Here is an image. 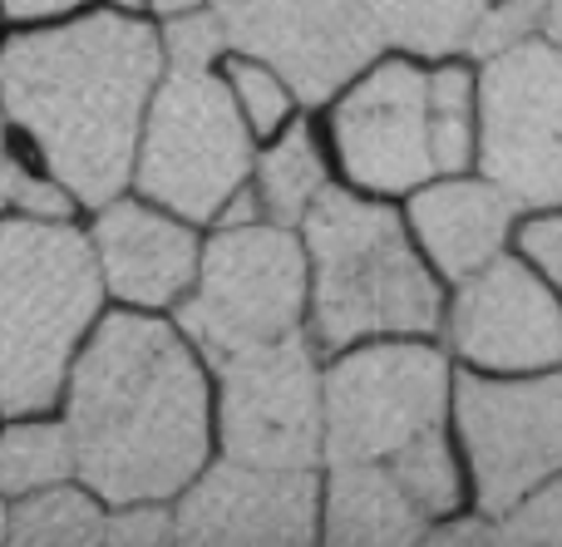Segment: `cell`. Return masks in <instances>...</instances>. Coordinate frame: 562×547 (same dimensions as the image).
Segmentation results:
<instances>
[{
	"label": "cell",
	"instance_id": "obj_9",
	"mask_svg": "<svg viewBox=\"0 0 562 547\" xmlns=\"http://www.w3.org/2000/svg\"><path fill=\"white\" fill-rule=\"evenodd\" d=\"M213 380L217 454L267 469L326 464V351L311 331L227 355Z\"/></svg>",
	"mask_w": 562,
	"mask_h": 547
},
{
	"label": "cell",
	"instance_id": "obj_13",
	"mask_svg": "<svg viewBox=\"0 0 562 547\" xmlns=\"http://www.w3.org/2000/svg\"><path fill=\"white\" fill-rule=\"evenodd\" d=\"M439 341L459 371H548L562 365V296L518 252H504L449 286Z\"/></svg>",
	"mask_w": 562,
	"mask_h": 547
},
{
	"label": "cell",
	"instance_id": "obj_14",
	"mask_svg": "<svg viewBox=\"0 0 562 547\" xmlns=\"http://www.w3.org/2000/svg\"><path fill=\"white\" fill-rule=\"evenodd\" d=\"M178 543L306 547L321 543V469H267L217 454L173 499Z\"/></svg>",
	"mask_w": 562,
	"mask_h": 547
},
{
	"label": "cell",
	"instance_id": "obj_17",
	"mask_svg": "<svg viewBox=\"0 0 562 547\" xmlns=\"http://www.w3.org/2000/svg\"><path fill=\"white\" fill-rule=\"evenodd\" d=\"M425 538V509L385 464H321V543L409 547Z\"/></svg>",
	"mask_w": 562,
	"mask_h": 547
},
{
	"label": "cell",
	"instance_id": "obj_4",
	"mask_svg": "<svg viewBox=\"0 0 562 547\" xmlns=\"http://www.w3.org/2000/svg\"><path fill=\"white\" fill-rule=\"evenodd\" d=\"M104 311L85 217H0V414L59 410L69 365Z\"/></svg>",
	"mask_w": 562,
	"mask_h": 547
},
{
	"label": "cell",
	"instance_id": "obj_24",
	"mask_svg": "<svg viewBox=\"0 0 562 547\" xmlns=\"http://www.w3.org/2000/svg\"><path fill=\"white\" fill-rule=\"evenodd\" d=\"M158 30H164L168 65H223V55L233 49L223 35V20L213 15V5L188 10V15H173V20H158Z\"/></svg>",
	"mask_w": 562,
	"mask_h": 547
},
{
	"label": "cell",
	"instance_id": "obj_26",
	"mask_svg": "<svg viewBox=\"0 0 562 547\" xmlns=\"http://www.w3.org/2000/svg\"><path fill=\"white\" fill-rule=\"evenodd\" d=\"M498 543H562V474L538 483L524 503H514L498 518Z\"/></svg>",
	"mask_w": 562,
	"mask_h": 547
},
{
	"label": "cell",
	"instance_id": "obj_33",
	"mask_svg": "<svg viewBox=\"0 0 562 547\" xmlns=\"http://www.w3.org/2000/svg\"><path fill=\"white\" fill-rule=\"evenodd\" d=\"M10 138H15V134H10V118H5V99H0V148H5Z\"/></svg>",
	"mask_w": 562,
	"mask_h": 547
},
{
	"label": "cell",
	"instance_id": "obj_20",
	"mask_svg": "<svg viewBox=\"0 0 562 547\" xmlns=\"http://www.w3.org/2000/svg\"><path fill=\"white\" fill-rule=\"evenodd\" d=\"M109 503L85 479L49 483L10 503V543L20 547H94L104 543Z\"/></svg>",
	"mask_w": 562,
	"mask_h": 547
},
{
	"label": "cell",
	"instance_id": "obj_11",
	"mask_svg": "<svg viewBox=\"0 0 562 547\" xmlns=\"http://www.w3.org/2000/svg\"><path fill=\"white\" fill-rule=\"evenodd\" d=\"M479 173L524 213L562 207V49L524 39L479 59Z\"/></svg>",
	"mask_w": 562,
	"mask_h": 547
},
{
	"label": "cell",
	"instance_id": "obj_19",
	"mask_svg": "<svg viewBox=\"0 0 562 547\" xmlns=\"http://www.w3.org/2000/svg\"><path fill=\"white\" fill-rule=\"evenodd\" d=\"M65 479H79V449L65 414H0V499L15 503Z\"/></svg>",
	"mask_w": 562,
	"mask_h": 547
},
{
	"label": "cell",
	"instance_id": "obj_27",
	"mask_svg": "<svg viewBox=\"0 0 562 547\" xmlns=\"http://www.w3.org/2000/svg\"><path fill=\"white\" fill-rule=\"evenodd\" d=\"M533 35H538V0H488V10L474 25V35H469L464 55L479 65V59H494Z\"/></svg>",
	"mask_w": 562,
	"mask_h": 547
},
{
	"label": "cell",
	"instance_id": "obj_31",
	"mask_svg": "<svg viewBox=\"0 0 562 547\" xmlns=\"http://www.w3.org/2000/svg\"><path fill=\"white\" fill-rule=\"evenodd\" d=\"M109 10H124V15H154V0H99Z\"/></svg>",
	"mask_w": 562,
	"mask_h": 547
},
{
	"label": "cell",
	"instance_id": "obj_23",
	"mask_svg": "<svg viewBox=\"0 0 562 547\" xmlns=\"http://www.w3.org/2000/svg\"><path fill=\"white\" fill-rule=\"evenodd\" d=\"M0 217H55V223H65V217H85V207L25 144L10 138L0 148Z\"/></svg>",
	"mask_w": 562,
	"mask_h": 547
},
{
	"label": "cell",
	"instance_id": "obj_34",
	"mask_svg": "<svg viewBox=\"0 0 562 547\" xmlns=\"http://www.w3.org/2000/svg\"><path fill=\"white\" fill-rule=\"evenodd\" d=\"M5 30H10V25H5V5H0V39H5Z\"/></svg>",
	"mask_w": 562,
	"mask_h": 547
},
{
	"label": "cell",
	"instance_id": "obj_12",
	"mask_svg": "<svg viewBox=\"0 0 562 547\" xmlns=\"http://www.w3.org/2000/svg\"><path fill=\"white\" fill-rule=\"evenodd\" d=\"M243 55L272 59L301 104L321 109L385 49L375 0H207Z\"/></svg>",
	"mask_w": 562,
	"mask_h": 547
},
{
	"label": "cell",
	"instance_id": "obj_22",
	"mask_svg": "<svg viewBox=\"0 0 562 547\" xmlns=\"http://www.w3.org/2000/svg\"><path fill=\"white\" fill-rule=\"evenodd\" d=\"M217 69H223L227 89H233V99H237V109H243L247 128L257 134V144H267L272 134H281V128H286L291 118L306 109V104H301V94H296V84L281 75L272 59L243 55V49H227Z\"/></svg>",
	"mask_w": 562,
	"mask_h": 547
},
{
	"label": "cell",
	"instance_id": "obj_25",
	"mask_svg": "<svg viewBox=\"0 0 562 547\" xmlns=\"http://www.w3.org/2000/svg\"><path fill=\"white\" fill-rule=\"evenodd\" d=\"M104 543H119V547H168V543H178V513H173V499L109 503Z\"/></svg>",
	"mask_w": 562,
	"mask_h": 547
},
{
	"label": "cell",
	"instance_id": "obj_18",
	"mask_svg": "<svg viewBox=\"0 0 562 547\" xmlns=\"http://www.w3.org/2000/svg\"><path fill=\"white\" fill-rule=\"evenodd\" d=\"M330 183H336V163H330L321 114L316 109H301L281 134L257 144L252 183L247 187L257 193V207H262L267 223L301 227Z\"/></svg>",
	"mask_w": 562,
	"mask_h": 547
},
{
	"label": "cell",
	"instance_id": "obj_3",
	"mask_svg": "<svg viewBox=\"0 0 562 547\" xmlns=\"http://www.w3.org/2000/svg\"><path fill=\"white\" fill-rule=\"evenodd\" d=\"M311 262L306 331L326 355L390 335H439L449 282L419 252L405 207L336 178L301 223Z\"/></svg>",
	"mask_w": 562,
	"mask_h": 547
},
{
	"label": "cell",
	"instance_id": "obj_1",
	"mask_svg": "<svg viewBox=\"0 0 562 547\" xmlns=\"http://www.w3.org/2000/svg\"><path fill=\"white\" fill-rule=\"evenodd\" d=\"M79 479L104 503L178 499L217 459L213 361L168 311L109 306L59 395Z\"/></svg>",
	"mask_w": 562,
	"mask_h": 547
},
{
	"label": "cell",
	"instance_id": "obj_6",
	"mask_svg": "<svg viewBox=\"0 0 562 547\" xmlns=\"http://www.w3.org/2000/svg\"><path fill=\"white\" fill-rule=\"evenodd\" d=\"M454 375L439 335H390L326 355V464H395L454 430Z\"/></svg>",
	"mask_w": 562,
	"mask_h": 547
},
{
	"label": "cell",
	"instance_id": "obj_15",
	"mask_svg": "<svg viewBox=\"0 0 562 547\" xmlns=\"http://www.w3.org/2000/svg\"><path fill=\"white\" fill-rule=\"evenodd\" d=\"M89 242L99 257L109 306L128 311H178L198 282L203 262V227L168 207L148 203L144 193H119L104 207L85 213Z\"/></svg>",
	"mask_w": 562,
	"mask_h": 547
},
{
	"label": "cell",
	"instance_id": "obj_2",
	"mask_svg": "<svg viewBox=\"0 0 562 547\" xmlns=\"http://www.w3.org/2000/svg\"><path fill=\"white\" fill-rule=\"evenodd\" d=\"M164 69L154 15L89 5L55 25L5 30L0 99L10 134L94 213L134 187L138 134Z\"/></svg>",
	"mask_w": 562,
	"mask_h": 547
},
{
	"label": "cell",
	"instance_id": "obj_7",
	"mask_svg": "<svg viewBox=\"0 0 562 547\" xmlns=\"http://www.w3.org/2000/svg\"><path fill=\"white\" fill-rule=\"evenodd\" d=\"M306 311L311 262L301 227L257 217V223L207 227L198 282L178 301L173 321L217 365L237 351L306 331Z\"/></svg>",
	"mask_w": 562,
	"mask_h": 547
},
{
	"label": "cell",
	"instance_id": "obj_16",
	"mask_svg": "<svg viewBox=\"0 0 562 547\" xmlns=\"http://www.w3.org/2000/svg\"><path fill=\"white\" fill-rule=\"evenodd\" d=\"M400 207L419 252L449 286L474 276L494 257L514 252V227L524 217V207L479 168L429 178L409 197H400Z\"/></svg>",
	"mask_w": 562,
	"mask_h": 547
},
{
	"label": "cell",
	"instance_id": "obj_30",
	"mask_svg": "<svg viewBox=\"0 0 562 547\" xmlns=\"http://www.w3.org/2000/svg\"><path fill=\"white\" fill-rule=\"evenodd\" d=\"M538 39L562 49V0H538Z\"/></svg>",
	"mask_w": 562,
	"mask_h": 547
},
{
	"label": "cell",
	"instance_id": "obj_8",
	"mask_svg": "<svg viewBox=\"0 0 562 547\" xmlns=\"http://www.w3.org/2000/svg\"><path fill=\"white\" fill-rule=\"evenodd\" d=\"M336 178L370 197H409L439 178L429 124V59L380 49L316 109Z\"/></svg>",
	"mask_w": 562,
	"mask_h": 547
},
{
	"label": "cell",
	"instance_id": "obj_32",
	"mask_svg": "<svg viewBox=\"0 0 562 547\" xmlns=\"http://www.w3.org/2000/svg\"><path fill=\"white\" fill-rule=\"evenodd\" d=\"M0 543H10V499H0Z\"/></svg>",
	"mask_w": 562,
	"mask_h": 547
},
{
	"label": "cell",
	"instance_id": "obj_5",
	"mask_svg": "<svg viewBox=\"0 0 562 547\" xmlns=\"http://www.w3.org/2000/svg\"><path fill=\"white\" fill-rule=\"evenodd\" d=\"M257 134L247 128L217 65H168L144 114L134 158V193L198 227L252 183Z\"/></svg>",
	"mask_w": 562,
	"mask_h": 547
},
{
	"label": "cell",
	"instance_id": "obj_29",
	"mask_svg": "<svg viewBox=\"0 0 562 547\" xmlns=\"http://www.w3.org/2000/svg\"><path fill=\"white\" fill-rule=\"evenodd\" d=\"M5 5V25L25 30V25H55V20H69L79 10L99 5V0H0Z\"/></svg>",
	"mask_w": 562,
	"mask_h": 547
},
{
	"label": "cell",
	"instance_id": "obj_28",
	"mask_svg": "<svg viewBox=\"0 0 562 547\" xmlns=\"http://www.w3.org/2000/svg\"><path fill=\"white\" fill-rule=\"evenodd\" d=\"M514 252L562 296V207H533L518 217Z\"/></svg>",
	"mask_w": 562,
	"mask_h": 547
},
{
	"label": "cell",
	"instance_id": "obj_10",
	"mask_svg": "<svg viewBox=\"0 0 562 547\" xmlns=\"http://www.w3.org/2000/svg\"><path fill=\"white\" fill-rule=\"evenodd\" d=\"M454 440L474 509L504 518L538 483L562 474V365L524 375H454Z\"/></svg>",
	"mask_w": 562,
	"mask_h": 547
},
{
	"label": "cell",
	"instance_id": "obj_21",
	"mask_svg": "<svg viewBox=\"0 0 562 547\" xmlns=\"http://www.w3.org/2000/svg\"><path fill=\"white\" fill-rule=\"evenodd\" d=\"M484 10L488 0H375L385 49H405L419 59L464 55Z\"/></svg>",
	"mask_w": 562,
	"mask_h": 547
}]
</instances>
